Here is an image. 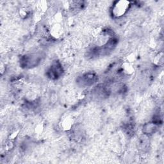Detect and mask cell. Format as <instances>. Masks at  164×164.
Returning a JSON list of instances; mask_svg holds the SVG:
<instances>
[{"label":"cell","instance_id":"obj_12","mask_svg":"<svg viewBox=\"0 0 164 164\" xmlns=\"http://www.w3.org/2000/svg\"><path fill=\"white\" fill-rule=\"evenodd\" d=\"M135 60H136V56L133 53H131L128 54L126 56L125 62H126L133 63Z\"/></svg>","mask_w":164,"mask_h":164},{"label":"cell","instance_id":"obj_4","mask_svg":"<svg viewBox=\"0 0 164 164\" xmlns=\"http://www.w3.org/2000/svg\"><path fill=\"white\" fill-rule=\"evenodd\" d=\"M122 70L124 75H131L135 71V68L133 66V63L124 62L122 64Z\"/></svg>","mask_w":164,"mask_h":164},{"label":"cell","instance_id":"obj_14","mask_svg":"<svg viewBox=\"0 0 164 164\" xmlns=\"http://www.w3.org/2000/svg\"><path fill=\"white\" fill-rule=\"evenodd\" d=\"M5 66L3 64V63H2V64H1V72H2V74H3L4 72V71H5V69H4Z\"/></svg>","mask_w":164,"mask_h":164},{"label":"cell","instance_id":"obj_11","mask_svg":"<svg viewBox=\"0 0 164 164\" xmlns=\"http://www.w3.org/2000/svg\"><path fill=\"white\" fill-rule=\"evenodd\" d=\"M19 15L21 17V18H22V19H26V18H28L29 15L28 9L24 7H21L19 10Z\"/></svg>","mask_w":164,"mask_h":164},{"label":"cell","instance_id":"obj_9","mask_svg":"<svg viewBox=\"0 0 164 164\" xmlns=\"http://www.w3.org/2000/svg\"><path fill=\"white\" fill-rule=\"evenodd\" d=\"M103 32V28L101 26H96V27H94L92 30V35L93 37L96 39L98 38L101 35Z\"/></svg>","mask_w":164,"mask_h":164},{"label":"cell","instance_id":"obj_5","mask_svg":"<svg viewBox=\"0 0 164 164\" xmlns=\"http://www.w3.org/2000/svg\"><path fill=\"white\" fill-rule=\"evenodd\" d=\"M157 130V126L155 123H150L144 125L143 131L146 134H153Z\"/></svg>","mask_w":164,"mask_h":164},{"label":"cell","instance_id":"obj_2","mask_svg":"<svg viewBox=\"0 0 164 164\" xmlns=\"http://www.w3.org/2000/svg\"><path fill=\"white\" fill-rule=\"evenodd\" d=\"M75 123V119L71 115H66L62 118L60 123V128L65 131H69L71 130Z\"/></svg>","mask_w":164,"mask_h":164},{"label":"cell","instance_id":"obj_8","mask_svg":"<svg viewBox=\"0 0 164 164\" xmlns=\"http://www.w3.org/2000/svg\"><path fill=\"white\" fill-rule=\"evenodd\" d=\"M64 19V16H63V14L61 11H57L56 12L54 15L53 17V19L54 21V23H60L63 21Z\"/></svg>","mask_w":164,"mask_h":164},{"label":"cell","instance_id":"obj_1","mask_svg":"<svg viewBox=\"0 0 164 164\" xmlns=\"http://www.w3.org/2000/svg\"><path fill=\"white\" fill-rule=\"evenodd\" d=\"M130 3L127 1H119L116 2L112 8L114 16L119 18L124 15L129 8Z\"/></svg>","mask_w":164,"mask_h":164},{"label":"cell","instance_id":"obj_6","mask_svg":"<svg viewBox=\"0 0 164 164\" xmlns=\"http://www.w3.org/2000/svg\"><path fill=\"white\" fill-rule=\"evenodd\" d=\"M47 7L48 5H47V2L40 1L37 5V12L40 13L42 15H44L47 10Z\"/></svg>","mask_w":164,"mask_h":164},{"label":"cell","instance_id":"obj_7","mask_svg":"<svg viewBox=\"0 0 164 164\" xmlns=\"http://www.w3.org/2000/svg\"><path fill=\"white\" fill-rule=\"evenodd\" d=\"M153 62L157 66H162L163 63V53L162 52H159L155 55L153 59Z\"/></svg>","mask_w":164,"mask_h":164},{"label":"cell","instance_id":"obj_13","mask_svg":"<svg viewBox=\"0 0 164 164\" xmlns=\"http://www.w3.org/2000/svg\"><path fill=\"white\" fill-rule=\"evenodd\" d=\"M19 133V130H14L11 133H10V136H9V140H14L15 139L17 138V137L18 136Z\"/></svg>","mask_w":164,"mask_h":164},{"label":"cell","instance_id":"obj_10","mask_svg":"<svg viewBox=\"0 0 164 164\" xmlns=\"http://www.w3.org/2000/svg\"><path fill=\"white\" fill-rule=\"evenodd\" d=\"M34 133L37 136H41L44 132V126L42 123H39L36 125L34 129Z\"/></svg>","mask_w":164,"mask_h":164},{"label":"cell","instance_id":"obj_3","mask_svg":"<svg viewBox=\"0 0 164 164\" xmlns=\"http://www.w3.org/2000/svg\"><path fill=\"white\" fill-rule=\"evenodd\" d=\"M49 33L52 38L59 39L64 34V28L62 24L53 23L51 26Z\"/></svg>","mask_w":164,"mask_h":164}]
</instances>
